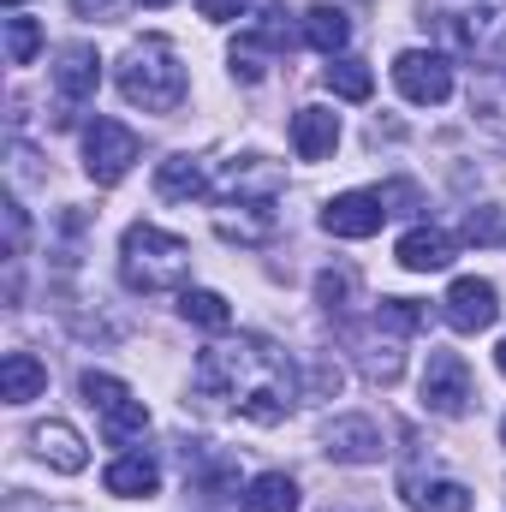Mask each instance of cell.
<instances>
[{"label":"cell","instance_id":"6da1fadb","mask_svg":"<svg viewBox=\"0 0 506 512\" xmlns=\"http://www.w3.org/2000/svg\"><path fill=\"white\" fill-rule=\"evenodd\" d=\"M191 387L203 399H233L239 417H251L262 429L286 423L292 399H298V376L286 364V352H274L268 340H239V346H209L191 364Z\"/></svg>","mask_w":506,"mask_h":512},{"label":"cell","instance_id":"7a4b0ae2","mask_svg":"<svg viewBox=\"0 0 506 512\" xmlns=\"http://www.w3.org/2000/svg\"><path fill=\"white\" fill-rule=\"evenodd\" d=\"M120 280L131 292L155 298V292H185L191 280V245L179 233H161L155 221H131L120 239Z\"/></svg>","mask_w":506,"mask_h":512},{"label":"cell","instance_id":"3957f363","mask_svg":"<svg viewBox=\"0 0 506 512\" xmlns=\"http://www.w3.org/2000/svg\"><path fill=\"white\" fill-rule=\"evenodd\" d=\"M185 90H191V78H185L179 48H173L167 36H143V42L126 48V60H120V96H126L131 108H143V114H173V108L185 102Z\"/></svg>","mask_w":506,"mask_h":512},{"label":"cell","instance_id":"277c9868","mask_svg":"<svg viewBox=\"0 0 506 512\" xmlns=\"http://www.w3.org/2000/svg\"><path fill=\"white\" fill-rule=\"evenodd\" d=\"M453 48L506 72V0H423Z\"/></svg>","mask_w":506,"mask_h":512},{"label":"cell","instance_id":"5b68a950","mask_svg":"<svg viewBox=\"0 0 506 512\" xmlns=\"http://www.w3.org/2000/svg\"><path fill=\"white\" fill-rule=\"evenodd\" d=\"M78 393H84V405L102 417L108 447H126V441H137V435L149 429V405H143L120 376H108V370H84V376H78Z\"/></svg>","mask_w":506,"mask_h":512},{"label":"cell","instance_id":"8992f818","mask_svg":"<svg viewBox=\"0 0 506 512\" xmlns=\"http://www.w3.org/2000/svg\"><path fill=\"white\" fill-rule=\"evenodd\" d=\"M131 161H137V131L96 114L84 126V167H90V179L96 185H120L131 173Z\"/></svg>","mask_w":506,"mask_h":512},{"label":"cell","instance_id":"52a82bcc","mask_svg":"<svg viewBox=\"0 0 506 512\" xmlns=\"http://www.w3.org/2000/svg\"><path fill=\"white\" fill-rule=\"evenodd\" d=\"M393 84H399L405 102L441 108V102L453 96V66H447V54H435V48H405V54L393 60Z\"/></svg>","mask_w":506,"mask_h":512},{"label":"cell","instance_id":"ba28073f","mask_svg":"<svg viewBox=\"0 0 506 512\" xmlns=\"http://www.w3.org/2000/svg\"><path fill=\"white\" fill-rule=\"evenodd\" d=\"M471 399H477V387H471V364L459 358V352H429V364H423V405L435 411V417H465L471 411Z\"/></svg>","mask_w":506,"mask_h":512},{"label":"cell","instance_id":"9c48e42d","mask_svg":"<svg viewBox=\"0 0 506 512\" xmlns=\"http://www.w3.org/2000/svg\"><path fill=\"white\" fill-rule=\"evenodd\" d=\"M441 316H447L453 334H483V328H495V316H501V292H495V280H477V274L453 280L447 298H441Z\"/></svg>","mask_w":506,"mask_h":512},{"label":"cell","instance_id":"30bf717a","mask_svg":"<svg viewBox=\"0 0 506 512\" xmlns=\"http://www.w3.org/2000/svg\"><path fill=\"white\" fill-rule=\"evenodd\" d=\"M387 215L393 209H387L381 191H346V197H334L322 209V233H334V239H376Z\"/></svg>","mask_w":506,"mask_h":512},{"label":"cell","instance_id":"8fae6325","mask_svg":"<svg viewBox=\"0 0 506 512\" xmlns=\"http://www.w3.org/2000/svg\"><path fill=\"white\" fill-rule=\"evenodd\" d=\"M215 233H221L227 245H262V239H274V197L221 203V209H215Z\"/></svg>","mask_w":506,"mask_h":512},{"label":"cell","instance_id":"7c38bea8","mask_svg":"<svg viewBox=\"0 0 506 512\" xmlns=\"http://www.w3.org/2000/svg\"><path fill=\"white\" fill-rule=\"evenodd\" d=\"M96 84H102V60H96V48L90 42H72V48H60V60H54V90H60V102H90L96 96Z\"/></svg>","mask_w":506,"mask_h":512},{"label":"cell","instance_id":"4fadbf2b","mask_svg":"<svg viewBox=\"0 0 506 512\" xmlns=\"http://www.w3.org/2000/svg\"><path fill=\"white\" fill-rule=\"evenodd\" d=\"M322 441H328V459H340V465H376L381 459V429L370 417H334Z\"/></svg>","mask_w":506,"mask_h":512},{"label":"cell","instance_id":"5bb4252c","mask_svg":"<svg viewBox=\"0 0 506 512\" xmlns=\"http://www.w3.org/2000/svg\"><path fill=\"white\" fill-rule=\"evenodd\" d=\"M30 447H36L42 465H54V471H66V477H78V471L90 465V447H84V435H78L72 423H36V429H30Z\"/></svg>","mask_w":506,"mask_h":512},{"label":"cell","instance_id":"9a60e30c","mask_svg":"<svg viewBox=\"0 0 506 512\" xmlns=\"http://www.w3.org/2000/svg\"><path fill=\"white\" fill-rule=\"evenodd\" d=\"M155 191H161L167 203H191V197H209V191H215V173H209V161H197V155H167V161L155 167Z\"/></svg>","mask_w":506,"mask_h":512},{"label":"cell","instance_id":"2e32d148","mask_svg":"<svg viewBox=\"0 0 506 512\" xmlns=\"http://www.w3.org/2000/svg\"><path fill=\"white\" fill-rule=\"evenodd\" d=\"M340 143V114L334 108H298L292 114V149L298 161H328Z\"/></svg>","mask_w":506,"mask_h":512},{"label":"cell","instance_id":"e0dca14e","mask_svg":"<svg viewBox=\"0 0 506 512\" xmlns=\"http://www.w3.org/2000/svg\"><path fill=\"white\" fill-rule=\"evenodd\" d=\"M262 18H268V24H256V30H245V36L233 42V54H227V60H233V78H239V84H256V78L268 72L274 48H280V24H274V6H268Z\"/></svg>","mask_w":506,"mask_h":512},{"label":"cell","instance_id":"ac0fdd59","mask_svg":"<svg viewBox=\"0 0 506 512\" xmlns=\"http://www.w3.org/2000/svg\"><path fill=\"white\" fill-rule=\"evenodd\" d=\"M453 239L441 233V227H411L399 245H393V256H399V268H411V274H441L447 262H453Z\"/></svg>","mask_w":506,"mask_h":512},{"label":"cell","instance_id":"d6986e66","mask_svg":"<svg viewBox=\"0 0 506 512\" xmlns=\"http://www.w3.org/2000/svg\"><path fill=\"white\" fill-rule=\"evenodd\" d=\"M102 483H108V495H120V501H149V495L161 489V465H155L149 453H120Z\"/></svg>","mask_w":506,"mask_h":512},{"label":"cell","instance_id":"ffe728a7","mask_svg":"<svg viewBox=\"0 0 506 512\" xmlns=\"http://www.w3.org/2000/svg\"><path fill=\"white\" fill-rule=\"evenodd\" d=\"M42 387H48V370H42L30 352H6V358H0V399H6V405H30Z\"/></svg>","mask_w":506,"mask_h":512},{"label":"cell","instance_id":"44dd1931","mask_svg":"<svg viewBox=\"0 0 506 512\" xmlns=\"http://www.w3.org/2000/svg\"><path fill=\"white\" fill-rule=\"evenodd\" d=\"M239 512H298V483L286 471H262L239 495Z\"/></svg>","mask_w":506,"mask_h":512},{"label":"cell","instance_id":"7402d4cb","mask_svg":"<svg viewBox=\"0 0 506 512\" xmlns=\"http://www.w3.org/2000/svg\"><path fill=\"white\" fill-rule=\"evenodd\" d=\"M304 42L334 60V54L352 42V18H346L340 6H310V12H304Z\"/></svg>","mask_w":506,"mask_h":512},{"label":"cell","instance_id":"603a6c76","mask_svg":"<svg viewBox=\"0 0 506 512\" xmlns=\"http://www.w3.org/2000/svg\"><path fill=\"white\" fill-rule=\"evenodd\" d=\"M179 316H185L191 328H203V334H227V328H233V304H227L221 292H203V286H185V292H179Z\"/></svg>","mask_w":506,"mask_h":512},{"label":"cell","instance_id":"cb8c5ba5","mask_svg":"<svg viewBox=\"0 0 506 512\" xmlns=\"http://www.w3.org/2000/svg\"><path fill=\"white\" fill-rule=\"evenodd\" d=\"M352 346H358V358H364V370H370V382H399V370H405V358H399V334H352Z\"/></svg>","mask_w":506,"mask_h":512},{"label":"cell","instance_id":"d4e9b609","mask_svg":"<svg viewBox=\"0 0 506 512\" xmlns=\"http://www.w3.org/2000/svg\"><path fill=\"white\" fill-rule=\"evenodd\" d=\"M405 501L417 512H471L465 483H405Z\"/></svg>","mask_w":506,"mask_h":512},{"label":"cell","instance_id":"484cf974","mask_svg":"<svg viewBox=\"0 0 506 512\" xmlns=\"http://www.w3.org/2000/svg\"><path fill=\"white\" fill-rule=\"evenodd\" d=\"M352 292H358V274H352V268H322V274H316V304H322L334 322L352 316Z\"/></svg>","mask_w":506,"mask_h":512},{"label":"cell","instance_id":"4316f807","mask_svg":"<svg viewBox=\"0 0 506 512\" xmlns=\"http://www.w3.org/2000/svg\"><path fill=\"white\" fill-rule=\"evenodd\" d=\"M328 90H334V96H346V102H370L376 78H370V66H364V60H334V66H328Z\"/></svg>","mask_w":506,"mask_h":512},{"label":"cell","instance_id":"83f0119b","mask_svg":"<svg viewBox=\"0 0 506 512\" xmlns=\"http://www.w3.org/2000/svg\"><path fill=\"white\" fill-rule=\"evenodd\" d=\"M423 322H429V310L417 298H381L376 304V328H387V334H417Z\"/></svg>","mask_w":506,"mask_h":512},{"label":"cell","instance_id":"f1b7e54d","mask_svg":"<svg viewBox=\"0 0 506 512\" xmlns=\"http://www.w3.org/2000/svg\"><path fill=\"white\" fill-rule=\"evenodd\" d=\"M36 48H42V24L24 18V12H12V18H6V60H12V66H30Z\"/></svg>","mask_w":506,"mask_h":512},{"label":"cell","instance_id":"f546056e","mask_svg":"<svg viewBox=\"0 0 506 512\" xmlns=\"http://www.w3.org/2000/svg\"><path fill=\"white\" fill-rule=\"evenodd\" d=\"M245 6H251V0H197V12H203V18H215V24H227V18H239Z\"/></svg>","mask_w":506,"mask_h":512},{"label":"cell","instance_id":"4dcf8cb0","mask_svg":"<svg viewBox=\"0 0 506 512\" xmlns=\"http://www.w3.org/2000/svg\"><path fill=\"white\" fill-rule=\"evenodd\" d=\"M72 12H78V18H114L120 0H72Z\"/></svg>","mask_w":506,"mask_h":512},{"label":"cell","instance_id":"1f68e13d","mask_svg":"<svg viewBox=\"0 0 506 512\" xmlns=\"http://www.w3.org/2000/svg\"><path fill=\"white\" fill-rule=\"evenodd\" d=\"M495 364H501V376H506V340H501V346H495Z\"/></svg>","mask_w":506,"mask_h":512},{"label":"cell","instance_id":"d6a6232c","mask_svg":"<svg viewBox=\"0 0 506 512\" xmlns=\"http://www.w3.org/2000/svg\"><path fill=\"white\" fill-rule=\"evenodd\" d=\"M143 6H173V0H143Z\"/></svg>","mask_w":506,"mask_h":512},{"label":"cell","instance_id":"836d02e7","mask_svg":"<svg viewBox=\"0 0 506 512\" xmlns=\"http://www.w3.org/2000/svg\"><path fill=\"white\" fill-rule=\"evenodd\" d=\"M6 6H12V12H18V6H24V0H6Z\"/></svg>","mask_w":506,"mask_h":512},{"label":"cell","instance_id":"e575fe53","mask_svg":"<svg viewBox=\"0 0 506 512\" xmlns=\"http://www.w3.org/2000/svg\"><path fill=\"white\" fill-rule=\"evenodd\" d=\"M501 441H506V423H501Z\"/></svg>","mask_w":506,"mask_h":512}]
</instances>
